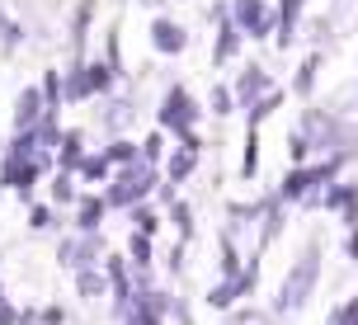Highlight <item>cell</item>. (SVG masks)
I'll return each mask as SVG.
<instances>
[{
    "mask_svg": "<svg viewBox=\"0 0 358 325\" xmlns=\"http://www.w3.org/2000/svg\"><path fill=\"white\" fill-rule=\"evenodd\" d=\"M311 273H316V259H302V269H297V278L283 288V302H302V288L311 283Z\"/></svg>",
    "mask_w": 358,
    "mask_h": 325,
    "instance_id": "1",
    "label": "cell"
},
{
    "mask_svg": "<svg viewBox=\"0 0 358 325\" xmlns=\"http://www.w3.org/2000/svg\"><path fill=\"white\" fill-rule=\"evenodd\" d=\"M156 34H161V48H179V34H175V29H170V24H161Z\"/></svg>",
    "mask_w": 358,
    "mask_h": 325,
    "instance_id": "2",
    "label": "cell"
}]
</instances>
